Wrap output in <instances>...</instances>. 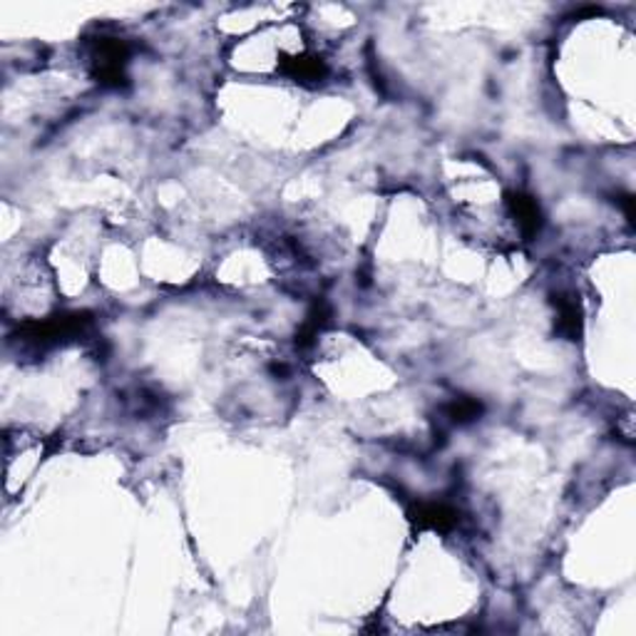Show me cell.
<instances>
[{
	"instance_id": "cell-2",
	"label": "cell",
	"mask_w": 636,
	"mask_h": 636,
	"mask_svg": "<svg viewBox=\"0 0 636 636\" xmlns=\"http://www.w3.org/2000/svg\"><path fill=\"white\" fill-rule=\"evenodd\" d=\"M508 209L510 217L514 219V227L525 239L537 237L542 229V212L535 196H530L525 192H512L508 196Z\"/></svg>"
},
{
	"instance_id": "cell-1",
	"label": "cell",
	"mask_w": 636,
	"mask_h": 636,
	"mask_svg": "<svg viewBox=\"0 0 636 636\" xmlns=\"http://www.w3.org/2000/svg\"><path fill=\"white\" fill-rule=\"evenodd\" d=\"M88 65L92 78L100 86L107 88H123L127 82V65H129V50L127 41L117 35H95L88 43Z\"/></svg>"
}]
</instances>
